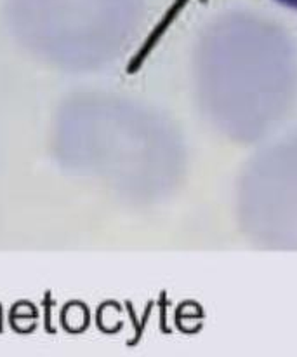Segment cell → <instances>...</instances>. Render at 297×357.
<instances>
[{
	"instance_id": "1",
	"label": "cell",
	"mask_w": 297,
	"mask_h": 357,
	"mask_svg": "<svg viewBox=\"0 0 297 357\" xmlns=\"http://www.w3.org/2000/svg\"><path fill=\"white\" fill-rule=\"evenodd\" d=\"M277 2L284 3V6H287V7H291V9L297 10V0H277Z\"/></svg>"
}]
</instances>
